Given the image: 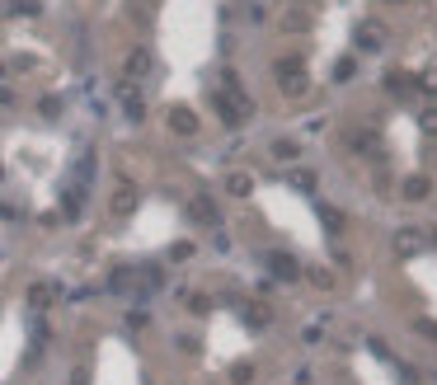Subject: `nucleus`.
I'll return each mask as SVG.
<instances>
[{"label": "nucleus", "mask_w": 437, "mask_h": 385, "mask_svg": "<svg viewBox=\"0 0 437 385\" xmlns=\"http://www.w3.org/2000/svg\"><path fill=\"white\" fill-rule=\"evenodd\" d=\"M278 80H282V94H306V90H311V80H306V71H301V57L282 62L278 66Z\"/></svg>", "instance_id": "f257e3e1"}, {"label": "nucleus", "mask_w": 437, "mask_h": 385, "mask_svg": "<svg viewBox=\"0 0 437 385\" xmlns=\"http://www.w3.org/2000/svg\"><path fill=\"white\" fill-rule=\"evenodd\" d=\"M386 90H391L395 99H405V94L414 90V80H409V76H400V71H391V76H386Z\"/></svg>", "instance_id": "f03ea898"}, {"label": "nucleus", "mask_w": 437, "mask_h": 385, "mask_svg": "<svg viewBox=\"0 0 437 385\" xmlns=\"http://www.w3.org/2000/svg\"><path fill=\"white\" fill-rule=\"evenodd\" d=\"M405 198H428V179H405Z\"/></svg>", "instance_id": "7ed1b4c3"}, {"label": "nucleus", "mask_w": 437, "mask_h": 385, "mask_svg": "<svg viewBox=\"0 0 437 385\" xmlns=\"http://www.w3.org/2000/svg\"><path fill=\"white\" fill-rule=\"evenodd\" d=\"M358 43H362V47H381V29H376V24H372V29H362Z\"/></svg>", "instance_id": "20e7f679"}, {"label": "nucleus", "mask_w": 437, "mask_h": 385, "mask_svg": "<svg viewBox=\"0 0 437 385\" xmlns=\"http://www.w3.org/2000/svg\"><path fill=\"white\" fill-rule=\"evenodd\" d=\"M273 155H278V160H297V141H278Z\"/></svg>", "instance_id": "39448f33"}, {"label": "nucleus", "mask_w": 437, "mask_h": 385, "mask_svg": "<svg viewBox=\"0 0 437 385\" xmlns=\"http://www.w3.org/2000/svg\"><path fill=\"white\" fill-rule=\"evenodd\" d=\"M170 123L179 127V132H193V113H184V108H179V113H170Z\"/></svg>", "instance_id": "423d86ee"}, {"label": "nucleus", "mask_w": 437, "mask_h": 385, "mask_svg": "<svg viewBox=\"0 0 437 385\" xmlns=\"http://www.w3.org/2000/svg\"><path fill=\"white\" fill-rule=\"evenodd\" d=\"M419 127L428 132V137H437V108H428V113H423V118H419Z\"/></svg>", "instance_id": "0eeeda50"}, {"label": "nucleus", "mask_w": 437, "mask_h": 385, "mask_svg": "<svg viewBox=\"0 0 437 385\" xmlns=\"http://www.w3.org/2000/svg\"><path fill=\"white\" fill-rule=\"evenodd\" d=\"M419 90H428V94H437V71H423V76H419Z\"/></svg>", "instance_id": "6e6552de"}, {"label": "nucleus", "mask_w": 437, "mask_h": 385, "mask_svg": "<svg viewBox=\"0 0 437 385\" xmlns=\"http://www.w3.org/2000/svg\"><path fill=\"white\" fill-rule=\"evenodd\" d=\"M273 268H278V273H287V278L297 273V263H292V259H282V254H278V259H273Z\"/></svg>", "instance_id": "1a4fd4ad"}, {"label": "nucleus", "mask_w": 437, "mask_h": 385, "mask_svg": "<svg viewBox=\"0 0 437 385\" xmlns=\"http://www.w3.org/2000/svg\"><path fill=\"white\" fill-rule=\"evenodd\" d=\"M292 184H297V188H311V184H315V174H306V170H297V174H292Z\"/></svg>", "instance_id": "9d476101"}]
</instances>
